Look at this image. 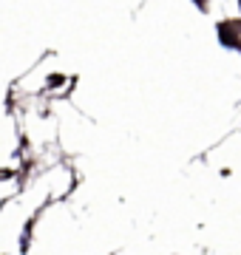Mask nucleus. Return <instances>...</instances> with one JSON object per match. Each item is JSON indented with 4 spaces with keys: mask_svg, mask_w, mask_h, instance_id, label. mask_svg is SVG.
<instances>
[]
</instances>
